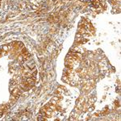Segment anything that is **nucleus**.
Segmentation results:
<instances>
[{
	"label": "nucleus",
	"instance_id": "1",
	"mask_svg": "<svg viewBox=\"0 0 121 121\" xmlns=\"http://www.w3.org/2000/svg\"><path fill=\"white\" fill-rule=\"evenodd\" d=\"M80 1L90 3L95 8H99L106 6V0H80Z\"/></svg>",
	"mask_w": 121,
	"mask_h": 121
}]
</instances>
